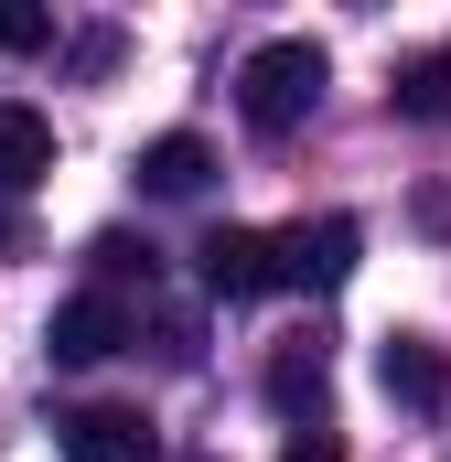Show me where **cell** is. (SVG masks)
<instances>
[{"label": "cell", "instance_id": "2", "mask_svg": "<svg viewBox=\"0 0 451 462\" xmlns=\"http://www.w3.org/2000/svg\"><path fill=\"white\" fill-rule=\"evenodd\" d=\"M269 258H280V280H290V291H344V280H354V258H365V226H354V216H312V226L269 236Z\"/></svg>", "mask_w": 451, "mask_h": 462}, {"label": "cell", "instance_id": "11", "mask_svg": "<svg viewBox=\"0 0 451 462\" xmlns=\"http://www.w3.org/2000/svg\"><path fill=\"white\" fill-rule=\"evenodd\" d=\"M54 43V11H32V0H0V54H43Z\"/></svg>", "mask_w": 451, "mask_h": 462}, {"label": "cell", "instance_id": "10", "mask_svg": "<svg viewBox=\"0 0 451 462\" xmlns=\"http://www.w3.org/2000/svg\"><path fill=\"white\" fill-rule=\"evenodd\" d=\"M387 97H398V118H430V129H441V118H451V54L398 65V87H387Z\"/></svg>", "mask_w": 451, "mask_h": 462}, {"label": "cell", "instance_id": "4", "mask_svg": "<svg viewBox=\"0 0 451 462\" xmlns=\"http://www.w3.org/2000/svg\"><path fill=\"white\" fill-rule=\"evenodd\" d=\"M43 345H54V365H108V355L129 345V312H118L108 291H76V301L43 323Z\"/></svg>", "mask_w": 451, "mask_h": 462}, {"label": "cell", "instance_id": "1", "mask_svg": "<svg viewBox=\"0 0 451 462\" xmlns=\"http://www.w3.org/2000/svg\"><path fill=\"white\" fill-rule=\"evenodd\" d=\"M323 76H334V65H323V43H312V32L258 43V54L236 65V108H247V129H258V140H290L301 118L323 108Z\"/></svg>", "mask_w": 451, "mask_h": 462}, {"label": "cell", "instance_id": "6", "mask_svg": "<svg viewBox=\"0 0 451 462\" xmlns=\"http://www.w3.org/2000/svg\"><path fill=\"white\" fill-rule=\"evenodd\" d=\"M43 172H54V118L0 97V194H32Z\"/></svg>", "mask_w": 451, "mask_h": 462}, {"label": "cell", "instance_id": "8", "mask_svg": "<svg viewBox=\"0 0 451 462\" xmlns=\"http://www.w3.org/2000/svg\"><path fill=\"white\" fill-rule=\"evenodd\" d=\"M376 387H387L398 409H430V398H441V355L419 345V334H387V345H376Z\"/></svg>", "mask_w": 451, "mask_h": 462}, {"label": "cell", "instance_id": "3", "mask_svg": "<svg viewBox=\"0 0 451 462\" xmlns=\"http://www.w3.org/2000/svg\"><path fill=\"white\" fill-rule=\"evenodd\" d=\"M194 280H205L216 301H258V291H280V258H269L258 226H216L205 247H194Z\"/></svg>", "mask_w": 451, "mask_h": 462}, {"label": "cell", "instance_id": "7", "mask_svg": "<svg viewBox=\"0 0 451 462\" xmlns=\"http://www.w3.org/2000/svg\"><path fill=\"white\" fill-rule=\"evenodd\" d=\"M216 183V151L194 140V129H161L151 151H140V194H161V205H183V194H205Z\"/></svg>", "mask_w": 451, "mask_h": 462}, {"label": "cell", "instance_id": "9", "mask_svg": "<svg viewBox=\"0 0 451 462\" xmlns=\"http://www.w3.org/2000/svg\"><path fill=\"white\" fill-rule=\"evenodd\" d=\"M323 387H334V365H323V345H280V355H269V409L312 420V409H323Z\"/></svg>", "mask_w": 451, "mask_h": 462}, {"label": "cell", "instance_id": "12", "mask_svg": "<svg viewBox=\"0 0 451 462\" xmlns=\"http://www.w3.org/2000/svg\"><path fill=\"white\" fill-rule=\"evenodd\" d=\"M280 462H344V441H323V430H301V441H290Z\"/></svg>", "mask_w": 451, "mask_h": 462}, {"label": "cell", "instance_id": "5", "mask_svg": "<svg viewBox=\"0 0 451 462\" xmlns=\"http://www.w3.org/2000/svg\"><path fill=\"white\" fill-rule=\"evenodd\" d=\"M65 462H161V430L140 409H76L65 420Z\"/></svg>", "mask_w": 451, "mask_h": 462}]
</instances>
